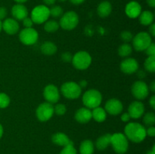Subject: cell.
I'll list each match as a JSON object with an SVG mask.
<instances>
[{
    "label": "cell",
    "mask_w": 155,
    "mask_h": 154,
    "mask_svg": "<svg viewBox=\"0 0 155 154\" xmlns=\"http://www.w3.org/2000/svg\"><path fill=\"white\" fill-rule=\"evenodd\" d=\"M124 134L127 139L134 143H141L146 137V129L138 122H130L124 128Z\"/></svg>",
    "instance_id": "1"
},
{
    "label": "cell",
    "mask_w": 155,
    "mask_h": 154,
    "mask_svg": "<svg viewBox=\"0 0 155 154\" xmlns=\"http://www.w3.org/2000/svg\"><path fill=\"white\" fill-rule=\"evenodd\" d=\"M102 101V95L99 91L96 89H89L83 95V103L85 107L88 109H94L101 105Z\"/></svg>",
    "instance_id": "2"
},
{
    "label": "cell",
    "mask_w": 155,
    "mask_h": 154,
    "mask_svg": "<svg viewBox=\"0 0 155 154\" xmlns=\"http://www.w3.org/2000/svg\"><path fill=\"white\" fill-rule=\"evenodd\" d=\"M110 145L114 150L118 154H124L127 152L129 148L128 139L125 134L122 133H115L111 134Z\"/></svg>",
    "instance_id": "3"
},
{
    "label": "cell",
    "mask_w": 155,
    "mask_h": 154,
    "mask_svg": "<svg viewBox=\"0 0 155 154\" xmlns=\"http://www.w3.org/2000/svg\"><path fill=\"white\" fill-rule=\"evenodd\" d=\"M71 61L76 69L84 70L89 68V66L91 65L92 57L87 51H80L73 56Z\"/></svg>",
    "instance_id": "4"
},
{
    "label": "cell",
    "mask_w": 155,
    "mask_h": 154,
    "mask_svg": "<svg viewBox=\"0 0 155 154\" xmlns=\"http://www.w3.org/2000/svg\"><path fill=\"white\" fill-rule=\"evenodd\" d=\"M61 92L64 98L68 99H77L81 95L82 88L78 83L75 82H67L61 87Z\"/></svg>",
    "instance_id": "5"
},
{
    "label": "cell",
    "mask_w": 155,
    "mask_h": 154,
    "mask_svg": "<svg viewBox=\"0 0 155 154\" xmlns=\"http://www.w3.org/2000/svg\"><path fill=\"white\" fill-rule=\"evenodd\" d=\"M79 24V16L75 11H69L63 14L60 18L59 26L65 30H72Z\"/></svg>",
    "instance_id": "6"
},
{
    "label": "cell",
    "mask_w": 155,
    "mask_h": 154,
    "mask_svg": "<svg viewBox=\"0 0 155 154\" xmlns=\"http://www.w3.org/2000/svg\"><path fill=\"white\" fill-rule=\"evenodd\" d=\"M133 48L137 51H143L151 45L152 42L151 36L146 32H140L133 37Z\"/></svg>",
    "instance_id": "7"
},
{
    "label": "cell",
    "mask_w": 155,
    "mask_h": 154,
    "mask_svg": "<svg viewBox=\"0 0 155 154\" xmlns=\"http://www.w3.org/2000/svg\"><path fill=\"white\" fill-rule=\"evenodd\" d=\"M50 17L49 8L45 5L36 6L31 11V19L34 24H44Z\"/></svg>",
    "instance_id": "8"
},
{
    "label": "cell",
    "mask_w": 155,
    "mask_h": 154,
    "mask_svg": "<svg viewBox=\"0 0 155 154\" xmlns=\"http://www.w3.org/2000/svg\"><path fill=\"white\" fill-rule=\"evenodd\" d=\"M36 115L38 120L40 122L48 121L54 115V107L50 103H42L36 108Z\"/></svg>",
    "instance_id": "9"
},
{
    "label": "cell",
    "mask_w": 155,
    "mask_h": 154,
    "mask_svg": "<svg viewBox=\"0 0 155 154\" xmlns=\"http://www.w3.org/2000/svg\"><path fill=\"white\" fill-rule=\"evenodd\" d=\"M38 38H39L38 32L33 27L23 29L19 33L20 41L26 45H34L37 42Z\"/></svg>",
    "instance_id": "10"
},
{
    "label": "cell",
    "mask_w": 155,
    "mask_h": 154,
    "mask_svg": "<svg viewBox=\"0 0 155 154\" xmlns=\"http://www.w3.org/2000/svg\"><path fill=\"white\" fill-rule=\"evenodd\" d=\"M132 94L137 100H144L149 94V87L143 81H136L132 85Z\"/></svg>",
    "instance_id": "11"
},
{
    "label": "cell",
    "mask_w": 155,
    "mask_h": 154,
    "mask_svg": "<svg viewBox=\"0 0 155 154\" xmlns=\"http://www.w3.org/2000/svg\"><path fill=\"white\" fill-rule=\"evenodd\" d=\"M43 97L46 102L50 104H56L60 99V92L57 86L49 84L45 87L43 90Z\"/></svg>",
    "instance_id": "12"
},
{
    "label": "cell",
    "mask_w": 155,
    "mask_h": 154,
    "mask_svg": "<svg viewBox=\"0 0 155 154\" xmlns=\"http://www.w3.org/2000/svg\"><path fill=\"white\" fill-rule=\"evenodd\" d=\"M104 110L108 114L112 116H117L122 113L124 106L120 100L117 98H111L106 102L104 105Z\"/></svg>",
    "instance_id": "13"
},
{
    "label": "cell",
    "mask_w": 155,
    "mask_h": 154,
    "mask_svg": "<svg viewBox=\"0 0 155 154\" xmlns=\"http://www.w3.org/2000/svg\"><path fill=\"white\" fill-rule=\"evenodd\" d=\"M120 68L124 73L133 74L137 72L139 69V63L135 58L129 57V58L124 59L121 62Z\"/></svg>",
    "instance_id": "14"
},
{
    "label": "cell",
    "mask_w": 155,
    "mask_h": 154,
    "mask_svg": "<svg viewBox=\"0 0 155 154\" xmlns=\"http://www.w3.org/2000/svg\"><path fill=\"white\" fill-rule=\"evenodd\" d=\"M128 113L132 119H139L145 113V105L141 101H133L129 106Z\"/></svg>",
    "instance_id": "15"
},
{
    "label": "cell",
    "mask_w": 155,
    "mask_h": 154,
    "mask_svg": "<svg viewBox=\"0 0 155 154\" xmlns=\"http://www.w3.org/2000/svg\"><path fill=\"white\" fill-rule=\"evenodd\" d=\"M142 12V6L138 2L131 1L127 3L125 8V13L127 16L132 19L139 18Z\"/></svg>",
    "instance_id": "16"
},
{
    "label": "cell",
    "mask_w": 155,
    "mask_h": 154,
    "mask_svg": "<svg viewBox=\"0 0 155 154\" xmlns=\"http://www.w3.org/2000/svg\"><path fill=\"white\" fill-rule=\"evenodd\" d=\"M74 118L79 123L86 124L92 119V111L86 107H81L76 111Z\"/></svg>",
    "instance_id": "17"
},
{
    "label": "cell",
    "mask_w": 155,
    "mask_h": 154,
    "mask_svg": "<svg viewBox=\"0 0 155 154\" xmlns=\"http://www.w3.org/2000/svg\"><path fill=\"white\" fill-rule=\"evenodd\" d=\"M19 28V24L14 18H7L2 22V30L11 36L16 34Z\"/></svg>",
    "instance_id": "18"
},
{
    "label": "cell",
    "mask_w": 155,
    "mask_h": 154,
    "mask_svg": "<svg viewBox=\"0 0 155 154\" xmlns=\"http://www.w3.org/2000/svg\"><path fill=\"white\" fill-rule=\"evenodd\" d=\"M12 14L16 21H23L24 18L28 17V10L23 4L17 3L12 7Z\"/></svg>",
    "instance_id": "19"
},
{
    "label": "cell",
    "mask_w": 155,
    "mask_h": 154,
    "mask_svg": "<svg viewBox=\"0 0 155 154\" xmlns=\"http://www.w3.org/2000/svg\"><path fill=\"white\" fill-rule=\"evenodd\" d=\"M51 140L56 145L61 146H65L71 144L73 142L70 140L69 137L64 133L57 132L51 136Z\"/></svg>",
    "instance_id": "20"
},
{
    "label": "cell",
    "mask_w": 155,
    "mask_h": 154,
    "mask_svg": "<svg viewBox=\"0 0 155 154\" xmlns=\"http://www.w3.org/2000/svg\"><path fill=\"white\" fill-rule=\"evenodd\" d=\"M112 11V5L110 2L103 1L98 5L97 8V13L98 16L104 18L108 17Z\"/></svg>",
    "instance_id": "21"
},
{
    "label": "cell",
    "mask_w": 155,
    "mask_h": 154,
    "mask_svg": "<svg viewBox=\"0 0 155 154\" xmlns=\"http://www.w3.org/2000/svg\"><path fill=\"white\" fill-rule=\"evenodd\" d=\"M110 137L111 134H105L97 139L95 146L98 150H104L109 145H110Z\"/></svg>",
    "instance_id": "22"
},
{
    "label": "cell",
    "mask_w": 155,
    "mask_h": 154,
    "mask_svg": "<svg viewBox=\"0 0 155 154\" xmlns=\"http://www.w3.org/2000/svg\"><path fill=\"white\" fill-rule=\"evenodd\" d=\"M139 22L142 25L150 26L154 22V14L150 11H144L141 12L140 15L139 16Z\"/></svg>",
    "instance_id": "23"
},
{
    "label": "cell",
    "mask_w": 155,
    "mask_h": 154,
    "mask_svg": "<svg viewBox=\"0 0 155 154\" xmlns=\"http://www.w3.org/2000/svg\"><path fill=\"white\" fill-rule=\"evenodd\" d=\"M92 117L97 122H103L104 121H105L106 118H107V113H106L104 108H102L99 106V107L92 109Z\"/></svg>",
    "instance_id": "24"
},
{
    "label": "cell",
    "mask_w": 155,
    "mask_h": 154,
    "mask_svg": "<svg viewBox=\"0 0 155 154\" xmlns=\"http://www.w3.org/2000/svg\"><path fill=\"white\" fill-rule=\"evenodd\" d=\"M40 50L41 52L45 55L51 56L56 53L57 46L54 43L48 41V42H45L44 43H42V45L40 47Z\"/></svg>",
    "instance_id": "25"
},
{
    "label": "cell",
    "mask_w": 155,
    "mask_h": 154,
    "mask_svg": "<svg viewBox=\"0 0 155 154\" xmlns=\"http://www.w3.org/2000/svg\"><path fill=\"white\" fill-rule=\"evenodd\" d=\"M80 154H92L94 152V143L90 140H85L80 146Z\"/></svg>",
    "instance_id": "26"
},
{
    "label": "cell",
    "mask_w": 155,
    "mask_h": 154,
    "mask_svg": "<svg viewBox=\"0 0 155 154\" xmlns=\"http://www.w3.org/2000/svg\"><path fill=\"white\" fill-rule=\"evenodd\" d=\"M44 30L48 33H54L56 32L59 28V23L58 21L51 20V21H47L44 23Z\"/></svg>",
    "instance_id": "27"
},
{
    "label": "cell",
    "mask_w": 155,
    "mask_h": 154,
    "mask_svg": "<svg viewBox=\"0 0 155 154\" xmlns=\"http://www.w3.org/2000/svg\"><path fill=\"white\" fill-rule=\"evenodd\" d=\"M133 51V47L128 43H124L118 48V54L122 57H128Z\"/></svg>",
    "instance_id": "28"
},
{
    "label": "cell",
    "mask_w": 155,
    "mask_h": 154,
    "mask_svg": "<svg viewBox=\"0 0 155 154\" xmlns=\"http://www.w3.org/2000/svg\"><path fill=\"white\" fill-rule=\"evenodd\" d=\"M145 69L149 72H155V56H148L145 60Z\"/></svg>",
    "instance_id": "29"
},
{
    "label": "cell",
    "mask_w": 155,
    "mask_h": 154,
    "mask_svg": "<svg viewBox=\"0 0 155 154\" xmlns=\"http://www.w3.org/2000/svg\"><path fill=\"white\" fill-rule=\"evenodd\" d=\"M143 122L145 125L153 126L155 123V115L153 112H148L143 116Z\"/></svg>",
    "instance_id": "30"
},
{
    "label": "cell",
    "mask_w": 155,
    "mask_h": 154,
    "mask_svg": "<svg viewBox=\"0 0 155 154\" xmlns=\"http://www.w3.org/2000/svg\"><path fill=\"white\" fill-rule=\"evenodd\" d=\"M50 16L54 18H58L63 15V8L59 5H52L51 8H49Z\"/></svg>",
    "instance_id": "31"
},
{
    "label": "cell",
    "mask_w": 155,
    "mask_h": 154,
    "mask_svg": "<svg viewBox=\"0 0 155 154\" xmlns=\"http://www.w3.org/2000/svg\"><path fill=\"white\" fill-rule=\"evenodd\" d=\"M10 98L5 93H0V109H5L10 104Z\"/></svg>",
    "instance_id": "32"
},
{
    "label": "cell",
    "mask_w": 155,
    "mask_h": 154,
    "mask_svg": "<svg viewBox=\"0 0 155 154\" xmlns=\"http://www.w3.org/2000/svg\"><path fill=\"white\" fill-rule=\"evenodd\" d=\"M67 107L63 104H58L54 107V113L58 116H63L66 113Z\"/></svg>",
    "instance_id": "33"
},
{
    "label": "cell",
    "mask_w": 155,
    "mask_h": 154,
    "mask_svg": "<svg viewBox=\"0 0 155 154\" xmlns=\"http://www.w3.org/2000/svg\"><path fill=\"white\" fill-rule=\"evenodd\" d=\"M60 154H77V149L74 147V143H72L68 146H64L62 150L61 151Z\"/></svg>",
    "instance_id": "34"
},
{
    "label": "cell",
    "mask_w": 155,
    "mask_h": 154,
    "mask_svg": "<svg viewBox=\"0 0 155 154\" xmlns=\"http://www.w3.org/2000/svg\"><path fill=\"white\" fill-rule=\"evenodd\" d=\"M120 38L125 43H128V42H131V41L133 40V33H132L131 32L125 30V31H123L122 33H120Z\"/></svg>",
    "instance_id": "35"
},
{
    "label": "cell",
    "mask_w": 155,
    "mask_h": 154,
    "mask_svg": "<svg viewBox=\"0 0 155 154\" xmlns=\"http://www.w3.org/2000/svg\"><path fill=\"white\" fill-rule=\"evenodd\" d=\"M145 54L148 56H155V45L154 43L151 42V45L145 50Z\"/></svg>",
    "instance_id": "36"
},
{
    "label": "cell",
    "mask_w": 155,
    "mask_h": 154,
    "mask_svg": "<svg viewBox=\"0 0 155 154\" xmlns=\"http://www.w3.org/2000/svg\"><path fill=\"white\" fill-rule=\"evenodd\" d=\"M33 24H34V23L32 21L31 18L27 17V18H25L23 20V24H24V26L25 27V28H31V27H33Z\"/></svg>",
    "instance_id": "37"
},
{
    "label": "cell",
    "mask_w": 155,
    "mask_h": 154,
    "mask_svg": "<svg viewBox=\"0 0 155 154\" xmlns=\"http://www.w3.org/2000/svg\"><path fill=\"white\" fill-rule=\"evenodd\" d=\"M73 56L70 52H64L61 54V59L64 62H71L72 60Z\"/></svg>",
    "instance_id": "38"
},
{
    "label": "cell",
    "mask_w": 155,
    "mask_h": 154,
    "mask_svg": "<svg viewBox=\"0 0 155 154\" xmlns=\"http://www.w3.org/2000/svg\"><path fill=\"white\" fill-rule=\"evenodd\" d=\"M8 14L7 9L5 7H0V20H3L6 18Z\"/></svg>",
    "instance_id": "39"
},
{
    "label": "cell",
    "mask_w": 155,
    "mask_h": 154,
    "mask_svg": "<svg viewBox=\"0 0 155 154\" xmlns=\"http://www.w3.org/2000/svg\"><path fill=\"white\" fill-rule=\"evenodd\" d=\"M146 134L149 137H154L155 136V128L154 126H149L148 129H146Z\"/></svg>",
    "instance_id": "40"
},
{
    "label": "cell",
    "mask_w": 155,
    "mask_h": 154,
    "mask_svg": "<svg viewBox=\"0 0 155 154\" xmlns=\"http://www.w3.org/2000/svg\"><path fill=\"white\" fill-rule=\"evenodd\" d=\"M130 119H131V118H130V114H129L128 113H124L121 115V120H122L123 122H129Z\"/></svg>",
    "instance_id": "41"
},
{
    "label": "cell",
    "mask_w": 155,
    "mask_h": 154,
    "mask_svg": "<svg viewBox=\"0 0 155 154\" xmlns=\"http://www.w3.org/2000/svg\"><path fill=\"white\" fill-rule=\"evenodd\" d=\"M149 35L151 36H155V24H151L149 27Z\"/></svg>",
    "instance_id": "42"
},
{
    "label": "cell",
    "mask_w": 155,
    "mask_h": 154,
    "mask_svg": "<svg viewBox=\"0 0 155 154\" xmlns=\"http://www.w3.org/2000/svg\"><path fill=\"white\" fill-rule=\"evenodd\" d=\"M44 2V4H45V5H54V3L56 2V1L57 0H42Z\"/></svg>",
    "instance_id": "43"
},
{
    "label": "cell",
    "mask_w": 155,
    "mask_h": 154,
    "mask_svg": "<svg viewBox=\"0 0 155 154\" xmlns=\"http://www.w3.org/2000/svg\"><path fill=\"white\" fill-rule=\"evenodd\" d=\"M149 104L151 105V108L152 109H155V95H152L150 98L149 101Z\"/></svg>",
    "instance_id": "44"
},
{
    "label": "cell",
    "mask_w": 155,
    "mask_h": 154,
    "mask_svg": "<svg viewBox=\"0 0 155 154\" xmlns=\"http://www.w3.org/2000/svg\"><path fill=\"white\" fill-rule=\"evenodd\" d=\"M85 1H86V0H70V2H71L72 4L76 5H77L82 4V3L84 2Z\"/></svg>",
    "instance_id": "45"
},
{
    "label": "cell",
    "mask_w": 155,
    "mask_h": 154,
    "mask_svg": "<svg viewBox=\"0 0 155 154\" xmlns=\"http://www.w3.org/2000/svg\"><path fill=\"white\" fill-rule=\"evenodd\" d=\"M79 85L80 86L81 88H86V85H87V82L86 80H81V81L79 82Z\"/></svg>",
    "instance_id": "46"
},
{
    "label": "cell",
    "mask_w": 155,
    "mask_h": 154,
    "mask_svg": "<svg viewBox=\"0 0 155 154\" xmlns=\"http://www.w3.org/2000/svg\"><path fill=\"white\" fill-rule=\"evenodd\" d=\"M148 5L151 8L155 7V0H146Z\"/></svg>",
    "instance_id": "47"
},
{
    "label": "cell",
    "mask_w": 155,
    "mask_h": 154,
    "mask_svg": "<svg viewBox=\"0 0 155 154\" xmlns=\"http://www.w3.org/2000/svg\"><path fill=\"white\" fill-rule=\"evenodd\" d=\"M150 89H151V91L152 92H154L155 91V82L153 81L151 83V85H150Z\"/></svg>",
    "instance_id": "48"
},
{
    "label": "cell",
    "mask_w": 155,
    "mask_h": 154,
    "mask_svg": "<svg viewBox=\"0 0 155 154\" xmlns=\"http://www.w3.org/2000/svg\"><path fill=\"white\" fill-rule=\"evenodd\" d=\"M138 75H139V78H144V77L146 75V74H145V72H143L142 70H140V71H139V73L138 74Z\"/></svg>",
    "instance_id": "49"
},
{
    "label": "cell",
    "mask_w": 155,
    "mask_h": 154,
    "mask_svg": "<svg viewBox=\"0 0 155 154\" xmlns=\"http://www.w3.org/2000/svg\"><path fill=\"white\" fill-rule=\"evenodd\" d=\"M147 154H155V146L154 145L153 146L152 149H151V150H149L147 152Z\"/></svg>",
    "instance_id": "50"
},
{
    "label": "cell",
    "mask_w": 155,
    "mask_h": 154,
    "mask_svg": "<svg viewBox=\"0 0 155 154\" xmlns=\"http://www.w3.org/2000/svg\"><path fill=\"white\" fill-rule=\"evenodd\" d=\"M3 132H4V130H3V127H2V125L0 124V139H1L2 137Z\"/></svg>",
    "instance_id": "51"
},
{
    "label": "cell",
    "mask_w": 155,
    "mask_h": 154,
    "mask_svg": "<svg viewBox=\"0 0 155 154\" xmlns=\"http://www.w3.org/2000/svg\"><path fill=\"white\" fill-rule=\"evenodd\" d=\"M15 2H16L17 3H20V4H23V3L26 2L27 1H28V0H14Z\"/></svg>",
    "instance_id": "52"
},
{
    "label": "cell",
    "mask_w": 155,
    "mask_h": 154,
    "mask_svg": "<svg viewBox=\"0 0 155 154\" xmlns=\"http://www.w3.org/2000/svg\"><path fill=\"white\" fill-rule=\"evenodd\" d=\"M2 21L0 20V32L2 31Z\"/></svg>",
    "instance_id": "53"
},
{
    "label": "cell",
    "mask_w": 155,
    "mask_h": 154,
    "mask_svg": "<svg viewBox=\"0 0 155 154\" xmlns=\"http://www.w3.org/2000/svg\"><path fill=\"white\" fill-rule=\"evenodd\" d=\"M59 2H66L67 0H58Z\"/></svg>",
    "instance_id": "54"
}]
</instances>
